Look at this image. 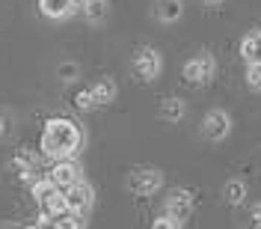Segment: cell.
Returning <instances> with one entry per match:
<instances>
[{
  "instance_id": "2e32d148",
  "label": "cell",
  "mask_w": 261,
  "mask_h": 229,
  "mask_svg": "<svg viewBox=\"0 0 261 229\" xmlns=\"http://www.w3.org/2000/svg\"><path fill=\"white\" fill-rule=\"evenodd\" d=\"M57 191H60V188L50 181V176H42V179H33V181H30L33 199H36V202H42V205H45V199H48V196H54Z\"/></svg>"
},
{
  "instance_id": "9c48e42d",
  "label": "cell",
  "mask_w": 261,
  "mask_h": 229,
  "mask_svg": "<svg viewBox=\"0 0 261 229\" xmlns=\"http://www.w3.org/2000/svg\"><path fill=\"white\" fill-rule=\"evenodd\" d=\"M77 6H81V0H39V12L45 18H50V21L71 18Z\"/></svg>"
},
{
  "instance_id": "52a82bcc",
  "label": "cell",
  "mask_w": 261,
  "mask_h": 229,
  "mask_svg": "<svg viewBox=\"0 0 261 229\" xmlns=\"http://www.w3.org/2000/svg\"><path fill=\"white\" fill-rule=\"evenodd\" d=\"M48 176H50V181H54L60 191H68L71 185L81 181V167H77L74 158H63V161H54V167H50Z\"/></svg>"
},
{
  "instance_id": "7402d4cb",
  "label": "cell",
  "mask_w": 261,
  "mask_h": 229,
  "mask_svg": "<svg viewBox=\"0 0 261 229\" xmlns=\"http://www.w3.org/2000/svg\"><path fill=\"white\" fill-rule=\"evenodd\" d=\"M74 107H77V110H92V107H98L92 89H81V93L74 96Z\"/></svg>"
},
{
  "instance_id": "30bf717a",
  "label": "cell",
  "mask_w": 261,
  "mask_h": 229,
  "mask_svg": "<svg viewBox=\"0 0 261 229\" xmlns=\"http://www.w3.org/2000/svg\"><path fill=\"white\" fill-rule=\"evenodd\" d=\"M151 15H154V21H161V24H175L184 15V0H154Z\"/></svg>"
},
{
  "instance_id": "5bb4252c",
  "label": "cell",
  "mask_w": 261,
  "mask_h": 229,
  "mask_svg": "<svg viewBox=\"0 0 261 229\" xmlns=\"http://www.w3.org/2000/svg\"><path fill=\"white\" fill-rule=\"evenodd\" d=\"M81 12L89 24H101L107 18V0H81Z\"/></svg>"
},
{
  "instance_id": "44dd1931",
  "label": "cell",
  "mask_w": 261,
  "mask_h": 229,
  "mask_svg": "<svg viewBox=\"0 0 261 229\" xmlns=\"http://www.w3.org/2000/svg\"><path fill=\"white\" fill-rule=\"evenodd\" d=\"M246 86L261 93V63H249L246 65Z\"/></svg>"
},
{
  "instance_id": "cb8c5ba5",
  "label": "cell",
  "mask_w": 261,
  "mask_h": 229,
  "mask_svg": "<svg viewBox=\"0 0 261 229\" xmlns=\"http://www.w3.org/2000/svg\"><path fill=\"white\" fill-rule=\"evenodd\" d=\"M249 223L255 229H261V202H255V205L249 209Z\"/></svg>"
},
{
  "instance_id": "7c38bea8",
  "label": "cell",
  "mask_w": 261,
  "mask_h": 229,
  "mask_svg": "<svg viewBox=\"0 0 261 229\" xmlns=\"http://www.w3.org/2000/svg\"><path fill=\"white\" fill-rule=\"evenodd\" d=\"M241 57L249 63H261V30H252L246 33L244 39H241Z\"/></svg>"
},
{
  "instance_id": "e0dca14e",
  "label": "cell",
  "mask_w": 261,
  "mask_h": 229,
  "mask_svg": "<svg viewBox=\"0 0 261 229\" xmlns=\"http://www.w3.org/2000/svg\"><path fill=\"white\" fill-rule=\"evenodd\" d=\"M223 199H226L228 205H244L246 199V185L241 179H228L223 185Z\"/></svg>"
},
{
  "instance_id": "ac0fdd59",
  "label": "cell",
  "mask_w": 261,
  "mask_h": 229,
  "mask_svg": "<svg viewBox=\"0 0 261 229\" xmlns=\"http://www.w3.org/2000/svg\"><path fill=\"white\" fill-rule=\"evenodd\" d=\"M57 78L63 83H74L77 78H81V65L74 63V60H65V63L57 65Z\"/></svg>"
},
{
  "instance_id": "3957f363",
  "label": "cell",
  "mask_w": 261,
  "mask_h": 229,
  "mask_svg": "<svg viewBox=\"0 0 261 229\" xmlns=\"http://www.w3.org/2000/svg\"><path fill=\"white\" fill-rule=\"evenodd\" d=\"M125 188H128L134 196H151L163 188V173L154 170V167H137L134 173H128Z\"/></svg>"
},
{
  "instance_id": "9a60e30c",
  "label": "cell",
  "mask_w": 261,
  "mask_h": 229,
  "mask_svg": "<svg viewBox=\"0 0 261 229\" xmlns=\"http://www.w3.org/2000/svg\"><path fill=\"white\" fill-rule=\"evenodd\" d=\"M89 89H92V96H95L98 104H110L116 98V81L113 78H98Z\"/></svg>"
},
{
  "instance_id": "5b68a950",
  "label": "cell",
  "mask_w": 261,
  "mask_h": 229,
  "mask_svg": "<svg viewBox=\"0 0 261 229\" xmlns=\"http://www.w3.org/2000/svg\"><path fill=\"white\" fill-rule=\"evenodd\" d=\"M228 131H231V116L223 110V107H214L208 113L202 116V137L211 140V143H220L226 140Z\"/></svg>"
},
{
  "instance_id": "4316f807",
  "label": "cell",
  "mask_w": 261,
  "mask_h": 229,
  "mask_svg": "<svg viewBox=\"0 0 261 229\" xmlns=\"http://www.w3.org/2000/svg\"><path fill=\"white\" fill-rule=\"evenodd\" d=\"M27 229H42V226H39V223H36V226H27Z\"/></svg>"
},
{
  "instance_id": "603a6c76",
  "label": "cell",
  "mask_w": 261,
  "mask_h": 229,
  "mask_svg": "<svg viewBox=\"0 0 261 229\" xmlns=\"http://www.w3.org/2000/svg\"><path fill=\"white\" fill-rule=\"evenodd\" d=\"M151 229H181V223L175 220V217H169V214L163 212V214H158V217L151 220Z\"/></svg>"
},
{
  "instance_id": "484cf974",
  "label": "cell",
  "mask_w": 261,
  "mask_h": 229,
  "mask_svg": "<svg viewBox=\"0 0 261 229\" xmlns=\"http://www.w3.org/2000/svg\"><path fill=\"white\" fill-rule=\"evenodd\" d=\"M202 3H205V6H220L223 0H202Z\"/></svg>"
},
{
  "instance_id": "8992f818",
  "label": "cell",
  "mask_w": 261,
  "mask_h": 229,
  "mask_svg": "<svg viewBox=\"0 0 261 229\" xmlns=\"http://www.w3.org/2000/svg\"><path fill=\"white\" fill-rule=\"evenodd\" d=\"M163 212L169 214V217H175L178 223H184V220L193 214V194H190L187 188H175V191H169L166 202H163Z\"/></svg>"
},
{
  "instance_id": "ba28073f",
  "label": "cell",
  "mask_w": 261,
  "mask_h": 229,
  "mask_svg": "<svg viewBox=\"0 0 261 229\" xmlns=\"http://www.w3.org/2000/svg\"><path fill=\"white\" fill-rule=\"evenodd\" d=\"M92 199H95V191H92V185H86L83 179L65 191V205H68V212H74V214H86L92 209Z\"/></svg>"
},
{
  "instance_id": "7a4b0ae2",
  "label": "cell",
  "mask_w": 261,
  "mask_h": 229,
  "mask_svg": "<svg viewBox=\"0 0 261 229\" xmlns=\"http://www.w3.org/2000/svg\"><path fill=\"white\" fill-rule=\"evenodd\" d=\"M181 75H184V81L193 83V86H208V83L214 81V75H217V60H214V54H208V51L196 54L193 60L184 63Z\"/></svg>"
},
{
  "instance_id": "277c9868",
  "label": "cell",
  "mask_w": 261,
  "mask_h": 229,
  "mask_svg": "<svg viewBox=\"0 0 261 229\" xmlns=\"http://www.w3.org/2000/svg\"><path fill=\"white\" fill-rule=\"evenodd\" d=\"M130 65H134V75H137L140 81L151 83L163 72V57H161V51H158V48L143 45V48H137V54H134Z\"/></svg>"
},
{
  "instance_id": "6da1fadb",
  "label": "cell",
  "mask_w": 261,
  "mask_h": 229,
  "mask_svg": "<svg viewBox=\"0 0 261 229\" xmlns=\"http://www.w3.org/2000/svg\"><path fill=\"white\" fill-rule=\"evenodd\" d=\"M83 146V128L68 116H50L42 128V155L50 161L74 158Z\"/></svg>"
},
{
  "instance_id": "d4e9b609",
  "label": "cell",
  "mask_w": 261,
  "mask_h": 229,
  "mask_svg": "<svg viewBox=\"0 0 261 229\" xmlns=\"http://www.w3.org/2000/svg\"><path fill=\"white\" fill-rule=\"evenodd\" d=\"M6 131H9V125H6V119H3V116H0V137H3V134H6Z\"/></svg>"
},
{
  "instance_id": "ffe728a7",
  "label": "cell",
  "mask_w": 261,
  "mask_h": 229,
  "mask_svg": "<svg viewBox=\"0 0 261 229\" xmlns=\"http://www.w3.org/2000/svg\"><path fill=\"white\" fill-rule=\"evenodd\" d=\"M83 214H74V212H65L60 217H54V226L50 229H83Z\"/></svg>"
},
{
  "instance_id": "d6986e66",
  "label": "cell",
  "mask_w": 261,
  "mask_h": 229,
  "mask_svg": "<svg viewBox=\"0 0 261 229\" xmlns=\"http://www.w3.org/2000/svg\"><path fill=\"white\" fill-rule=\"evenodd\" d=\"M45 212H48L50 217H60V214L68 212V205H65V191H57L54 196L45 199Z\"/></svg>"
},
{
  "instance_id": "8fae6325",
  "label": "cell",
  "mask_w": 261,
  "mask_h": 229,
  "mask_svg": "<svg viewBox=\"0 0 261 229\" xmlns=\"http://www.w3.org/2000/svg\"><path fill=\"white\" fill-rule=\"evenodd\" d=\"M36 167H39V158L33 152H18L15 158H12V170H15L18 179H24V181H33Z\"/></svg>"
},
{
  "instance_id": "4fadbf2b",
  "label": "cell",
  "mask_w": 261,
  "mask_h": 229,
  "mask_svg": "<svg viewBox=\"0 0 261 229\" xmlns=\"http://www.w3.org/2000/svg\"><path fill=\"white\" fill-rule=\"evenodd\" d=\"M184 113H187V104L181 98L172 96V98H163L161 101V119H166V122H181Z\"/></svg>"
}]
</instances>
